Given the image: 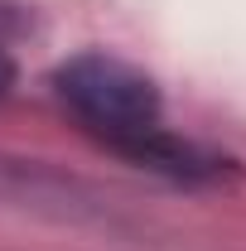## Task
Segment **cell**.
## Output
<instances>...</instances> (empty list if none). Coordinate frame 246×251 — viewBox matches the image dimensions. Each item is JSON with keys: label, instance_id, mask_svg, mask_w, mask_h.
I'll return each mask as SVG.
<instances>
[{"label": "cell", "instance_id": "7a4b0ae2", "mask_svg": "<svg viewBox=\"0 0 246 251\" xmlns=\"http://www.w3.org/2000/svg\"><path fill=\"white\" fill-rule=\"evenodd\" d=\"M0 208L68 222V227H106V232L125 227V218L101 188H92L87 179H77L68 169L10 155V150H0Z\"/></svg>", "mask_w": 246, "mask_h": 251}, {"label": "cell", "instance_id": "6da1fadb", "mask_svg": "<svg viewBox=\"0 0 246 251\" xmlns=\"http://www.w3.org/2000/svg\"><path fill=\"white\" fill-rule=\"evenodd\" d=\"M63 106L92 130L101 145H111L116 155L135 159L140 169L169 174L179 184H198V179H217L222 159L179 140L164 126V101L150 73H140L135 63L116 58V53H77L53 73Z\"/></svg>", "mask_w": 246, "mask_h": 251}, {"label": "cell", "instance_id": "3957f363", "mask_svg": "<svg viewBox=\"0 0 246 251\" xmlns=\"http://www.w3.org/2000/svg\"><path fill=\"white\" fill-rule=\"evenodd\" d=\"M10 87H15V58H10V49L0 44V97H10Z\"/></svg>", "mask_w": 246, "mask_h": 251}]
</instances>
